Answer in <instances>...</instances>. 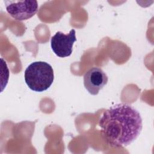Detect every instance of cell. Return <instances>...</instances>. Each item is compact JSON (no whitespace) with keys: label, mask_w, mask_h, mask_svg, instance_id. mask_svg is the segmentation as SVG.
<instances>
[{"label":"cell","mask_w":154,"mask_h":154,"mask_svg":"<svg viewBox=\"0 0 154 154\" xmlns=\"http://www.w3.org/2000/svg\"><path fill=\"white\" fill-rule=\"evenodd\" d=\"M105 141L111 147L129 146L140 135L141 116L137 109L127 103H117L106 109L99 122Z\"/></svg>","instance_id":"6da1fadb"},{"label":"cell","mask_w":154,"mask_h":154,"mask_svg":"<svg viewBox=\"0 0 154 154\" xmlns=\"http://www.w3.org/2000/svg\"><path fill=\"white\" fill-rule=\"evenodd\" d=\"M25 81L32 91L42 92L48 90L54 79L52 66L45 61H35L30 64L24 73Z\"/></svg>","instance_id":"7a4b0ae2"},{"label":"cell","mask_w":154,"mask_h":154,"mask_svg":"<svg viewBox=\"0 0 154 154\" xmlns=\"http://www.w3.org/2000/svg\"><path fill=\"white\" fill-rule=\"evenodd\" d=\"M4 2L7 13L19 21L31 18L38 10V2L35 0L5 1Z\"/></svg>","instance_id":"3957f363"},{"label":"cell","mask_w":154,"mask_h":154,"mask_svg":"<svg viewBox=\"0 0 154 154\" xmlns=\"http://www.w3.org/2000/svg\"><path fill=\"white\" fill-rule=\"evenodd\" d=\"M76 40V32L74 29H71L67 34L58 31L51 38V48L58 57H67L72 54L73 45Z\"/></svg>","instance_id":"277c9868"},{"label":"cell","mask_w":154,"mask_h":154,"mask_svg":"<svg viewBox=\"0 0 154 154\" xmlns=\"http://www.w3.org/2000/svg\"><path fill=\"white\" fill-rule=\"evenodd\" d=\"M108 76L104 71L97 67L88 70L84 75L85 88L92 95H97L108 82Z\"/></svg>","instance_id":"5b68a950"}]
</instances>
